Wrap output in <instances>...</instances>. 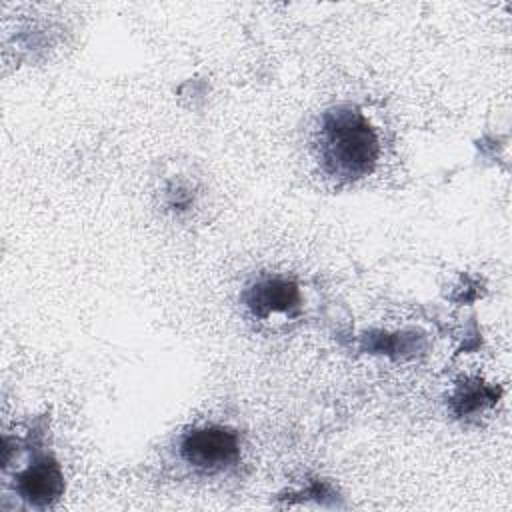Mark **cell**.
Here are the masks:
<instances>
[{"instance_id":"6da1fadb","label":"cell","mask_w":512,"mask_h":512,"mask_svg":"<svg viewBox=\"0 0 512 512\" xmlns=\"http://www.w3.org/2000/svg\"><path fill=\"white\" fill-rule=\"evenodd\" d=\"M380 154L378 136L366 116L352 106L324 114L318 134V158L336 180H356L372 172Z\"/></svg>"},{"instance_id":"7a4b0ae2","label":"cell","mask_w":512,"mask_h":512,"mask_svg":"<svg viewBox=\"0 0 512 512\" xmlns=\"http://www.w3.org/2000/svg\"><path fill=\"white\" fill-rule=\"evenodd\" d=\"M182 458L204 472H216L232 466L240 456L236 432L224 426H202L190 430L180 442Z\"/></svg>"},{"instance_id":"3957f363","label":"cell","mask_w":512,"mask_h":512,"mask_svg":"<svg viewBox=\"0 0 512 512\" xmlns=\"http://www.w3.org/2000/svg\"><path fill=\"white\" fill-rule=\"evenodd\" d=\"M18 492L32 506L44 508L54 504L64 492V476L60 466L50 458L30 464L18 476Z\"/></svg>"},{"instance_id":"277c9868","label":"cell","mask_w":512,"mask_h":512,"mask_svg":"<svg viewBox=\"0 0 512 512\" xmlns=\"http://www.w3.org/2000/svg\"><path fill=\"white\" fill-rule=\"evenodd\" d=\"M300 302L294 282L284 278H266L256 282L246 294V306L254 316L266 318L274 312H292Z\"/></svg>"}]
</instances>
